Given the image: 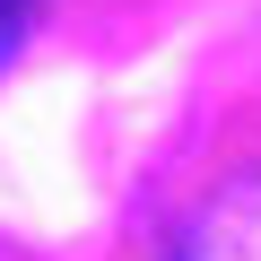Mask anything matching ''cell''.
Listing matches in <instances>:
<instances>
[{
  "label": "cell",
  "instance_id": "1",
  "mask_svg": "<svg viewBox=\"0 0 261 261\" xmlns=\"http://www.w3.org/2000/svg\"><path fill=\"white\" fill-rule=\"evenodd\" d=\"M27 18H35V0H0V70L18 61V44H27Z\"/></svg>",
  "mask_w": 261,
  "mask_h": 261
}]
</instances>
